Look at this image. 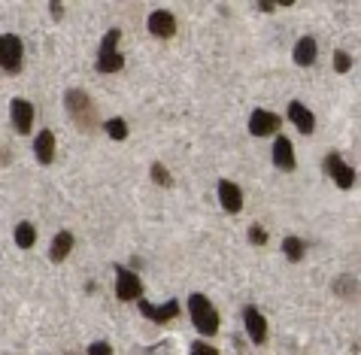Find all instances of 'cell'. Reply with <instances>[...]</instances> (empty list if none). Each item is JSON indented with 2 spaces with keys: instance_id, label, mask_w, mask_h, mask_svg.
<instances>
[{
  "instance_id": "5",
  "label": "cell",
  "mask_w": 361,
  "mask_h": 355,
  "mask_svg": "<svg viewBox=\"0 0 361 355\" xmlns=\"http://www.w3.org/2000/svg\"><path fill=\"white\" fill-rule=\"evenodd\" d=\"M116 295L118 301H140L143 298V282H140V277L134 270H128L125 265H116Z\"/></svg>"
},
{
  "instance_id": "3",
  "label": "cell",
  "mask_w": 361,
  "mask_h": 355,
  "mask_svg": "<svg viewBox=\"0 0 361 355\" xmlns=\"http://www.w3.org/2000/svg\"><path fill=\"white\" fill-rule=\"evenodd\" d=\"M118 40H122V30L113 28L104 34V43H100L97 52V70L100 73H118L125 67V55L118 52Z\"/></svg>"
},
{
  "instance_id": "12",
  "label": "cell",
  "mask_w": 361,
  "mask_h": 355,
  "mask_svg": "<svg viewBox=\"0 0 361 355\" xmlns=\"http://www.w3.org/2000/svg\"><path fill=\"white\" fill-rule=\"evenodd\" d=\"M274 164L279 170H286V174H292L298 167V158H295V146L288 137H276L274 140Z\"/></svg>"
},
{
  "instance_id": "9",
  "label": "cell",
  "mask_w": 361,
  "mask_h": 355,
  "mask_svg": "<svg viewBox=\"0 0 361 355\" xmlns=\"http://www.w3.org/2000/svg\"><path fill=\"white\" fill-rule=\"evenodd\" d=\"M179 301L173 298V301H167V303H161V307H152V303H149L146 298H140V313H143V316L149 319V322H158V325H161V322H170V319H176L179 316Z\"/></svg>"
},
{
  "instance_id": "6",
  "label": "cell",
  "mask_w": 361,
  "mask_h": 355,
  "mask_svg": "<svg viewBox=\"0 0 361 355\" xmlns=\"http://www.w3.org/2000/svg\"><path fill=\"white\" fill-rule=\"evenodd\" d=\"M322 167H325V174L334 179L343 191H349V188L355 186V170L349 167L343 158H340V152H331V155H325V164Z\"/></svg>"
},
{
  "instance_id": "24",
  "label": "cell",
  "mask_w": 361,
  "mask_h": 355,
  "mask_svg": "<svg viewBox=\"0 0 361 355\" xmlns=\"http://www.w3.org/2000/svg\"><path fill=\"white\" fill-rule=\"evenodd\" d=\"M249 243H255V246H264V243H267V231L262 225H252V228H249Z\"/></svg>"
},
{
  "instance_id": "23",
  "label": "cell",
  "mask_w": 361,
  "mask_h": 355,
  "mask_svg": "<svg viewBox=\"0 0 361 355\" xmlns=\"http://www.w3.org/2000/svg\"><path fill=\"white\" fill-rule=\"evenodd\" d=\"M334 70L337 73H349V70H353V55L349 52H334Z\"/></svg>"
},
{
  "instance_id": "13",
  "label": "cell",
  "mask_w": 361,
  "mask_h": 355,
  "mask_svg": "<svg viewBox=\"0 0 361 355\" xmlns=\"http://www.w3.org/2000/svg\"><path fill=\"white\" fill-rule=\"evenodd\" d=\"M149 30L161 40H170L176 34V16L170 13V9H155V13L149 16Z\"/></svg>"
},
{
  "instance_id": "8",
  "label": "cell",
  "mask_w": 361,
  "mask_h": 355,
  "mask_svg": "<svg viewBox=\"0 0 361 355\" xmlns=\"http://www.w3.org/2000/svg\"><path fill=\"white\" fill-rule=\"evenodd\" d=\"M279 128H283V119L276 113H270V109H255V113L249 116V134H255V137L279 134Z\"/></svg>"
},
{
  "instance_id": "22",
  "label": "cell",
  "mask_w": 361,
  "mask_h": 355,
  "mask_svg": "<svg viewBox=\"0 0 361 355\" xmlns=\"http://www.w3.org/2000/svg\"><path fill=\"white\" fill-rule=\"evenodd\" d=\"M152 179L158 182V186H164V188L173 186V176H170V174H167V167H164V164H158V161L152 164Z\"/></svg>"
},
{
  "instance_id": "15",
  "label": "cell",
  "mask_w": 361,
  "mask_h": 355,
  "mask_svg": "<svg viewBox=\"0 0 361 355\" xmlns=\"http://www.w3.org/2000/svg\"><path fill=\"white\" fill-rule=\"evenodd\" d=\"M34 155L39 164H52L55 161V134L52 131H39L34 140Z\"/></svg>"
},
{
  "instance_id": "18",
  "label": "cell",
  "mask_w": 361,
  "mask_h": 355,
  "mask_svg": "<svg viewBox=\"0 0 361 355\" xmlns=\"http://www.w3.org/2000/svg\"><path fill=\"white\" fill-rule=\"evenodd\" d=\"M283 255L292 261V265H298V261L307 255V243L300 240V237H286L283 240Z\"/></svg>"
},
{
  "instance_id": "2",
  "label": "cell",
  "mask_w": 361,
  "mask_h": 355,
  "mask_svg": "<svg viewBox=\"0 0 361 355\" xmlns=\"http://www.w3.org/2000/svg\"><path fill=\"white\" fill-rule=\"evenodd\" d=\"M64 109H67V116L76 121V128L79 131H92L94 128V104H92V97L85 95L82 88H70L64 91Z\"/></svg>"
},
{
  "instance_id": "1",
  "label": "cell",
  "mask_w": 361,
  "mask_h": 355,
  "mask_svg": "<svg viewBox=\"0 0 361 355\" xmlns=\"http://www.w3.org/2000/svg\"><path fill=\"white\" fill-rule=\"evenodd\" d=\"M188 316H192L197 334H204V337H213L219 331V310L209 303L207 295H200V291L188 295Z\"/></svg>"
},
{
  "instance_id": "10",
  "label": "cell",
  "mask_w": 361,
  "mask_h": 355,
  "mask_svg": "<svg viewBox=\"0 0 361 355\" xmlns=\"http://www.w3.org/2000/svg\"><path fill=\"white\" fill-rule=\"evenodd\" d=\"M243 322H246V334H249V340L252 343H267V319L262 316V310L258 307H246L243 310Z\"/></svg>"
},
{
  "instance_id": "26",
  "label": "cell",
  "mask_w": 361,
  "mask_h": 355,
  "mask_svg": "<svg viewBox=\"0 0 361 355\" xmlns=\"http://www.w3.org/2000/svg\"><path fill=\"white\" fill-rule=\"evenodd\" d=\"M88 355H113V347H109L106 340H94L92 347H88Z\"/></svg>"
},
{
  "instance_id": "19",
  "label": "cell",
  "mask_w": 361,
  "mask_h": 355,
  "mask_svg": "<svg viewBox=\"0 0 361 355\" xmlns=\"http://www.w3.org/2000/svg\"><path fill=\"white\" fill-rule=\"evenodd\" d=\"M37 243V228L31 225V222H18L16 225V246L18 249H31Z\"/></svg>"
},
{
  "instance_id": "14",
  "label": "cell",
  "mask_w": 361,
  "mask_h": 355,
  "mask_svg": "<svg viewBox=\"0 0 361 355\" xmlns=\"http://www.w3.org/2000/svg\"><path fill=\"white\" fill-rule=\"evenodd\" d=\"M288 121H292L300 134H313L316 131V116L310 113L300 100H292V104H288Z\"/></svg>"
},
{
  "instance_id": "17",
  "label": "cell",
  "mask_w": 361,
  "mask_h": 355,
  "mask_svg": "<svg viewBox=\"0 0 361 355\" xmlns=\"http://www.w3.org/2000/svg\"><path fill=\"white\" fill-rule=\"evenodd\" d=\"M73 252V234L70 231H61V234H55L52 240V249H49V258L55 261V265H61V261Z\"/></svg>"
},
{
  "instance_id": "16",
  "label": "cell",
  "mask_w": 361,
  "mask_h": 355,
  "mask_svg": "<svg viewBox=\"0 0 361 355\" xmlns=\"http://www.w3.org/2000/svg\"><path fill=\"white\" fill-rule=\"evenodd\" d=\"M316 55H319V46L313 37H300L295 43V64L298 67H310L316 61Z\"/></svg>"
},
{
  "instance_id": "4",
  "label": "cell",
  "mask_w": 361,
  "mask_h": 355,
  "mask_svg": "<svg viewBox=\"0 0 361 355\" xmlns=\"http://www.w3.org/2000/svg\"><path fill=\"white\" fill-rule=\"evenodd\" d=\"M22 55H25V46L16 34H0V67L6 73H18L22 70Z\"/></svg>"
},
{
  "instance_id": "27",
  "label": "cell",
  "mask_w": 361,
  "mask_h": 355,
  "mask_svg": "<svg viewBox=\"0 0 361 355\" xmlns=\"http://www.w3.org/2000/svg\"><path fill=\"white\" fill-rule=\"evenodd\" d=\"M61 16H64V9L58 6V4H52V18H61Z\"/></svg>"
},
{
  "instance_id": "11",
  "label": "cell",
  "mask_w": 361,
  "mask_h": 355,
  "mask_svg": "<svg viewBox=\"0 0 361 355\" xmlns=\"http://www.w3.org/2000/svg\"><path fill=\"white\" fill-rule=\"evenodd\" d=\"M219 200H222V210L231 212V216H237V212L243 210V191H240V186L231 179L219 182Z\"/></svg>"
},
{
  "instance_id": "21",
  "label": "cell",
  "mask_w": 361,
  "mask_h": 355,
  "mask_svg": "<svg viewBox=\"0 0 361 355\" xmlns=\"http://www.w3.org/2000/svg\"><path fill=\"white\" fill-rule=\"evenodd\" d=\"M104 128H106V134L113 140H128V121L125 119H109Z\"/></svg>"
},
{
  "instance_id": "7",
  "label": "cell",
  "mask_w": 361,
  "mask_h": 355,
  "mask_svg": "<svg viewBox=\"0 0 361 355\" xmlns=\"http://www.w3.org/2000/svg\"><path fill=\"white\" fill-rule=\"evenodd\" d=\"M9 119H13L16 134H31L34 128V104L25 97H13L9 100Z\"/></svg>"
},
{
  "instance_id": "20",
  "label": "cell",
  "mask_w": 361,
  "mask_h": 355,
  "mask_svg": "<svg viewBox=\"0 0 361 355\" xmlns=\"http://www.w3.org/2000/svg\"><path fill=\"white\" fill-rule=\"evenodd\" d=\"M334 291L343 295V298H353L358 291V279L355 277H340V279H334Z\"/></svg>"
},
{
  "instance_id": "25",
  "label": "cell",
  "mask_w": 361,
  "mask_h": 355,
  "mask_svg": "<svg viewBox=\"0 0 361 355\" xmlns=\"http://www.w3.org/2000/svg\"><path fill=\"white\" fill-rule=\"evenodd\" d=\"M192 355H219V349L209 347L207 340H197V343H192Z\"/></svg>"
}]
</instances>
